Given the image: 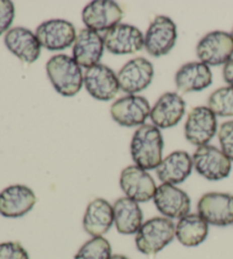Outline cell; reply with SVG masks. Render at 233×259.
I'll return each instance as SVG.
<instances>
[{
  "label": "cell",
  "mask_w": 233,
  "mask_h": 259,
  "mask_svg": "<svg viewBox=\"0 0 233 259\" xmlns=\"http://www.w3.org/2000/svg\"><path fill=\"white\" fill-rule=\"evenodd\" d=\"M197 56L207 66L226 64L233 56V38L224 31H213L197 45Z\"/></svg>",
  "instance_id": "cell-4"
},
{
  "label": "cell",
  "mask_w": 233,
  "mask_h": 259,
  "mask_svg": "<svg viewBox=\"0 0 233 259\" xmlns=\"http://www.w3.org/2000/svg\"><path fill=\"white\" fill-rule=\"evenodd\" d=\"M231 35H232V38H233V29H232V32H231Z\"/></svg>",
  "instance_id": "cell-33"
},
{
  "label": "cell",
  "mask_w": 233,
  "mask_h": 259,
  "mask_svg": "<svg viewBox=\"0 0 233 259\" xmlns=\"http://www.w3.org/2000/svg\"><path fill=\"white\" fill-rule=\"evenodd\" d=\"M176 236V225L166 217H154L141 225L136 236L139 251L147 256H155L171 243Z\"/></svg>",
  "instance_id": "cell-3"
},
{
  "label": "cell",
  "mask_w": 233,
  "mask_h": 259,
  "mask_svg": "<svg viewBox=\"0 0 233 259\" xmlns=\"http://www.w3.org/2000/svg\"><path fill=\"white\" fill-rule=\"evenodd\" d=\"M164 140L159 128L154 124H142L131 141V155L136 166L145 170L157 168L162 162Z\"/></svg>",
  "instance_id": "cell-1"
},
{
  "label": "cell",
  "mask_w": 233,
  "mask_h": 259,
  "mask_svg": "<svg viewBox=\"0 0 233 259\" xmlns=\"http://www.w3.org/2000/svg\"><path fill=\"white\" fill-rule=\"evenodd\" d=\"M48 78L57 93L65 97H73L81 91L84 83L81 66L73 57L64 54L52 56L47 62Z\"/></svg>",
  "instance_id": "cell-2"
},
{
  "label": "cell",
  "mask_w": 233,
  "mask_h": 259,
  "mask_svg": "<svg viewBox=\"0 0 233 259\" xmlns=\"http://www.w3.org/2000/svg\"><path fill=\"white\" fill-rule=\"evenodd\" d=\"M15 17L14 4L10 0H0V34L10 29Z\"/></svg>",
  "instance_id": "cell-30"
},
{
  "label": "cell",
  "mask_w": 233,
  "mask_h": 259,
  "mask_svg": "<svg viewBox=\"0 0 233 259\" xmlns=\"http://www.w3.org/2000/svg\"><path fill=\"white\" fill-rule=\"evenodd\" d=\"M35 35L41 47L48 51H63L75 41L76 33L73 24L65 20H49L40 24Z\"/></svg>",
  "instance_id": "cell-14"
},
{
  "label": "cell",
  "mask_w": 233,
  "mask_h": 259,
  "mask_svg": "<svg viewBox=\"0 0 233 259\" xmlns=\"http://www.w3.org/2000/svg\"><path fill=\"white\" fill-rule=\"evenodd\" d=\"M154 203L160 213L169 220H181L190 211L191 201L185 191L171 184H160L154 196Z\"/></svg>",
  "instance_id": "cell-13"
},
{
  "label": "cell",
  "mask_w": 233,
  "mask_h": 259,
  "mask_svg": "<svg viewBox=\"0 0 233 259\" xmlns=\"http://www.w3.org/2000/svg\"><path fill=\"white\" fill-rule=\"evenodd\" d=\"M213 82V74L209 66L201 62H190L182 65L176 74L178 92L187 94L208 88Z\"/></svg>",
  "instance_id": "cell-22"
},
{
  "label": "cell",
  "mask_w": 233,
  "mask_h": 259,
  "mask_svg": "<svg viewBox=\"0 0 233 259\" xmlns=\"http://www.w3.org/2000/svg\"><path fill=\"white\" fill-rule=\"evenodd\" d=\"M208 109L218 117H233V88L221 87L210 94Z\"/></svg>",
  "instance_id": "cell-26"
},
{
  "label": "cell",
  "mask_w": 233,
  "mask_h": 259,
  "mask_svg": "<svg viewBox=\"0 0 233 259\" xmlns=\"http://www.w3.org/2000/svg\"><path fill=\"white\" fill-rule=\"evenodd\" d=\"M120 185L125 195L138 203L148 202L154 199L157 190L150 174L136 164L123 169L120 177Z\"/></svg>",
  "instance_id": "cell-9"
},
{
  "label": "cell",
  "mask_w": 233,
  "mask_h": 259,
  "mask_svg": "<svg viewBox=\"0 0 233 259\" xmlns=\"http://www.w3.org/2000/svg\"><path fill=\"white\" fill-rule=\"evenodd\" d=\"M104 39L90 29H83L76 35L73 46V59L81 68L90 69L99 64L104 54Z\"/></svg>",
  "instance_id": "cell-18"
},
{
  "label": "cell",
  "mask_w": 233,
  "mask_h": 259,
  "mask_svg": "<svg viewBox=\"0 0 233 259\" xmlns=\"http://www.w3.org/2000/svg\"><path fill=\"white\" fill-rule=\"evenodd\" d=\"M113 210L114 223L119 233L127 235L138 233L143 224L142 211L138 202L124 196L115 201Z\"/></svg>",
  "instance_id": "cell-24"
},
{
  "label": "cell",
  "mask_w": 233,
  "mask_h": 259,
  "mask_svg": "<svg viewBox=\"0 0 233 259\" xmlns=\"http://www.w3.org/2000/svg\"><path fill=\"white\" fill-rule=\"evenodd\" d=\"M114 223L113 205L101 198L88 204L83 217V229L93 238L102 236L110 230Z\"/></svg>",
  "instance_id": "cell-21"
},
{
  "label": "cell",
  "mask_w": 233,
  "mask_h": 259,
  "mask_svg": "<svg viewBox=\"0 0 233 259\" xmlns=\"http://www.w3.org/2000/svg\"><path fill=\"white\" fill-rule=\"evenodd\" d=\"M104 45L115 55L134 54L145 47V38L140 30L130 24H118L105 32Z\"/></svg>",
  "instance_id": "cell-11"
},
{
  "label": "cell",
  "mask_w": 233,
  "mask_h": 259,
  "mask_svg": "<svg viewBox=\"0 0 233 259\" xmlns=\"http://www.w3.org/2000/svg\"><path fill=\"white\" fill-rule=\"evenodd\" d=\"M198 212L210 225H232L233 195L219 192L206 193L198 201Z\"/></svg>",
  "instance_id": "cell-10"
},
{
  "label": "cell",
  "mask_w": 233,
  "mask_h": 259,
  "mask_svg": "<svg viewBox=\"0 0 233 259\" xmlns=\"http://www.w3.org/2000/svg\"><path fill=\"white\" fill-rule=\"evenodd\" d=\"M150 104L143 96L128 95L119 98L110 106V115L124 127L143 124L150 115Z\"/></svg>",
  "instance_id": "cell-12"
},
{
  "label": "cell",
  "mask_w": 233,
  "mask_h": 259,
  "mask_svg": "<svg viewBox=\"0 0 233 259\" xmlns=\"http://www.w3.org/2000/svg\"><path fill=\"white\" fill-rule=\"evenodd\" d=\"M5 45L8 51L25 63H33L41 53V45L32 31L16 26L11 29L5 35Z\"/></svg>",
  "instance_id": "cell-20"
},
{
  "label": "cell",
  "mask_w": 233,
  "mask_h": 259,
  "mask_svg": "<svg viewBox=\"0 0 233 259\" xmlns=\"http://www.w3.org/2000/svg\"><path fill=\"white\" fill-rule=\"evenodd\" d=\"M208 235V223L199 213H188L179 220L176 226V236L186 247H197Z\"/></svg>",
  "instance_id": "cell-25"
},
{
  "label": "cell",
  "mask_w": 233,
  "mask_h": 259,
  "mask_svg": "<svg viewBox=\"0 0 233 259\" xmlns=\"http://www.w3.org/2000/svg\"><path fill=\"white\" fill-rule=\"evenodd\" d=\"M123 17L122 8L111 0H95L83 8L82 21L87 29L96 32L107 31L120 24Z\"/></svg>",
  "instance_id": "cell-8"
},
{
  "label": "cell",
  "mask_w": 233,
  "mask_h": 259,
  "mask_svg": "<svg viewBox=\"0 0 233 259\" xmlns=\"http://www.w3.org/2000/svg\"><path fill=\"white\" fill-rule=\"evenodd\" d=\"M0 259H30L29 253L19 242L0 243Z\"/></svg>",
  "instance_id": "cell-29"
},
{
  "label": "cell",
  "mask_w": 233,
  "mask_h": 259,
  "mask_svg": "<svg viewBox=\"0 0 233 259\" xmlns=\"http://www.w3.org/2000/svg\"><path fill=\"white\" fill-rule=\"evenodd\" d=\"M218 141L222 152L233 161V121L223 122L218 131Z\"/></svg>",
  "instance_id": "cell-28"
},
{
  "label": "cell",
  "mask_w": 233,
  "mask_h": 259,
  "mask_svg": "<svg viewBox=\"0 0 233 259\" xmlns=\"http://www.w3.org/2000/svg\"><path fill=\"white\" fill-rule=\"evenodd\" d=\"M111 247L108 240L102 236L92 238L87 241L79 251L76 252L74 259H110Z\"/></svg>",
  "instance_id": "cell-27"
},
{
  "label": "cell",
  "mask_w": 233,
  "mask_h": 259,
  "mask_svg": "<svg viewBox=\"0 0 233 259\" xmlns=\"http://www.w3.org/2000/svg\"><path fill=\"white\" fill-rule=\"evenodd\" d=\"M186 112V102L177 93H165L159 97L150 112L154 126L167 129L177 126Z\"/></svg>",
  "instance_id": "cell-19"
},
{
  "label": "cell",
  "mask_w": 233,
  "mask_h": 259,
  "mask_svg": "<svg viewBox=\"0 0 233 259\" xmlns=\"http://www.w3.org/2000/svg\"><path fill=\"white\" fill-rule=\"evenodd\" d=\"M223 78L228 84V87L233 88V59L231 61H228L226 64H224Z\"/></svg>",
  "instance_id": "cell-31"
},
{
  "label": "cell",
  "mask_w": 233,
  "mask_h": 259,
  "mask_svg": "<svg viewBox=\"0 0 233 259\" xmlns=\"http://www.w3.org/2000/svg\"><path fill=\"white\" fill-rule=\"evenodd\" d=\"M84 86L90 95L99 101H109L120 91L118 75L105 64H97L84 74Z\"/></svg>",
  "instance_id": "cell-16"
},
{
  "label": "cell",
  "mask_w": 233,
  "mask_h": 259,
  "mask_svg": "<svg viewBox=\"0 0 233 259\" xmlns=\"http://www.w3.org/2000/svg\"><path fill=\"white\" fill-rule=\"evenodd\" d=\"M178 38L177 25L172 19L158 15L151 22L145 37V49L154 57L166 55L176 45Z\"/></svg>",
  "instance_id": "cell-6"
},
{
  "label": "cell",
  "mask_w": 233,
  "mask_h": 259,
  "mask_svg": "<svg viewBox=\"0 0 233 259\" xmlns=\"http://www.w3.org/2000/svg\"><path fill=\"white\" fill-rule=\"evenodd\" d=\"M194 167L200 176L208 181H221L231 172V160L216 146H199L192 157Z\"/></svg>",
  "instance_id": "cell-5"
},
{
  "label": "cell",
  "mask_w": 233,
  "mask_h": 259,
  "mask_svg": "<svg viewBox=\"0 0 233 259\" xmlns=\"http://www.w3.org/2000/svg\"><path fill=\"white\" fill-rule=\"evenodd\" d=\"M37 198L34 192L25 185H11L0 192V215L19 218L32 210Z\"/></svg>",
  "instance_id": "cell-17"
},
{
  "label": "cell",
  "mask_w": 233,
  "mask_h": 259,
  "mask_svg": "<svg viewBox=\"0 0 233 259\" xmlns=\"http://www.w3.org/2000/svg\"><path fill=\"white\" fill-rule=\"evenodd\" d=\"M110 259H129L127 256H123V254H114L111 256Z\"/></svg>",
  "instance_id": "cell-32"
},
{
  "label": "cell",
  "mask_w": 233,
  "mask_h": 259,
  "mask_svg": "<svg viewBox=\"0 0 233 259\" xmlns=\"http://www.w3.org/2000/svg\"><path fill=\"white\" fill-rule=\"evenodd\" d=\"M217 131V120L208 106H196L192 109L185 124L187 141L192 145H207Z\"/></svg>",
  "instance_id": "cell-7"
},
{
  "label": "cell",
  "mask_w": 233,
  "mask_h": 259,
  "mask_svg": "<svg viewBox=\"0 0 233 259\" xmlns=\"http://www.w3.org/2000/svg\"><path fill=\"white\" fill-rule=\"evenodd\" d=\"M194 161L185 151H176L162 160L156 172L160 181L165 184L177 185L185 182L190 176Z\"/></svg>",
  "instance_id": "cell-23"
},
{
  "label": "cell",
  "mask_w": 233,
  "mask_h": 259,
  "mask_svg": "<svg viewBox=\"0 0 233 259\" xmlns=\"http://www.w3.org/2000/svg\"><path fill=\"white\" fill-rule=\"evenodd\" d=\"M154 78V65L143 57L130 60L118 74L120 88L124 93L134 95L146 89Z\"/></svg>",
  "instance_id": "cell-15"
}]
</instances>
